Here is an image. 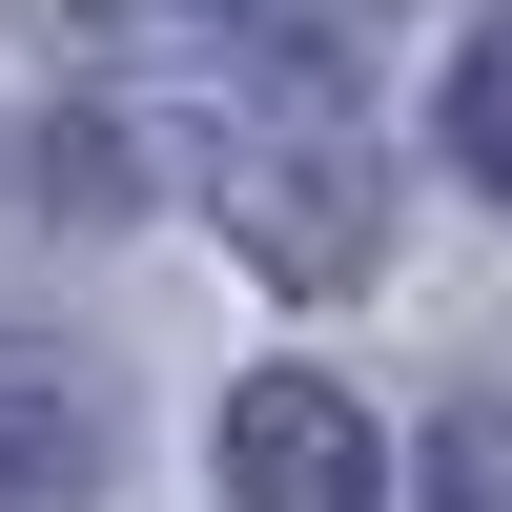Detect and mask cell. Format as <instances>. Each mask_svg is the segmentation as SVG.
Returning a JSON list of instances; mask_svg holds the SVG:
<instances>
[{
	"label": "cell",
	"mask_w": 512,
	"mask_h": 512,
	"mask_svg": "<svg viewBox=\"0 0 512 512\" xmlns=\"http://www.w3.org/2000/svg\"><path fill=\"white\" fill-rule=\"evenodd\" d=\"M205 164H226V226L267 287H349L390 246V144L349 103V21L328 0H226L205 41Z\"/></svg>",
	"instance_id": "obj_1"
},
{
	"label": "cell",
	"mask_w": 512,
	"mask_h": 512,
	"mask_svg": "<svg viewBox=\"0 0 512 512\" xmlns=\"http://www.w3.org/2000/svg\"><path fill=\"white\" fill-rule=\"evenodd\" d=\"M451 164L512 205V21H472V41H451Z\"/></svg>",
	"instance_id": "obj_4"
},
{
	"label": "cell",
	"mask_w": 512,
	"mask_h": 512,
	"mask_svg": "<svg viewBox=\"0 0 512 512\" xmlns=\"http://www.w3.org/2000/svg\"><path fill=\"white\" fill-rule=\"evenodd\" d=\"M431 512H512V431H472V451H451V472H431Z\"/></svg>",
	"instance_id": "obj_5"
},
{
	"label": "cell",
	"mask_w": 512,
	"mask_h": 512,
	"mask_svg": "<svg viewBox=\"0 0 512 512\" xmlns=\"http://www.w3.org/2000/svg\"><path fill=\"white\" fill-rule=\"evenodd\" d=\"M226 512H390V451L328 369H246L226 390Z\"/></svg>",
	"instance_id": "obj_2"
},
{
	"label": "cell",
	"mask_w": 512,
	"mask_h": 512,
	"mask_svg": "<svg viewBox=\"0 0 512 512\" xmlns=\"http://www.w3.org/2000/svg\"><path fill=\"white\" fill-rule=\"evenodd\" d=\"M103 472H123V390L62 328H0V512H82Z\"/></svg>",
	"instance_id": "obj_3"
}]
</instances>
